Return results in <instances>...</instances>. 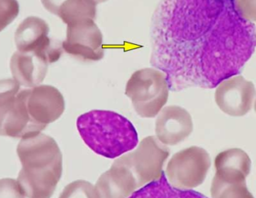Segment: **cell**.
<instances>
[{
    "instance_id": "1",
    "label": "cell",
    "mask_w": 256,
    "mask_h": 198,
    "mask_svg": "<svg viewBox=\"0 0 256 198\" xmlns=\"http://www.w3.org/2000/svg\"><path fill=\"white\" fill-rule=\"evenodd\" d=\"M16 154L22 165L18 178L28 198H51L62 175V154L50 136L38 133L21 139Z\"/></svg>"
},
{
    "instance_id": "2",
    "label": "cell",
    "mask_w": 256,
    "mask_h": 198,
    "mask_svg": "<svg viewBox=\"0 0 256 198\" xmlns=\"http://www.w3.org/2000/svg\"><path fill=\"white\" fill-rule=\"evenodd\" d=\"M76 127L84 143L105 158H118L138 144L134 124L112 111L92 110L82 114L78 118Z\"/></svg>"
},
{
    "instance_id": "3",
    "label": "cell",
    "mask_w": 256,
    "mask_h": 198,
    "mask_svg": "<svg viewBox=\"0 0 256 198\" xmlns=\"http://www.w3.org/2000/svg\"><path fill=\"white\" fill-rule=\"evenodd\" d=\"M170 86L166 75L148 67L132 73L126 84V94L142 118L156 117L168 101Z\"/></svg>"
},
{
    "instance_id": "4",
    "label": "cell",
    "mask_w": 256,
    "mask_h": 198,
    "mask_svg": "<svg viewBox=\"0 0 256 198\" xmlns=\"http://www.w3.org/2000/svg\"><path fill=\"white\" fill-rule=\"evenodd\" d=\"M170 149L156 136H148L140 142L134 151H130L116 160L128 166L138 183V188L159 179Z\"/></svg>"
},
{
    "instance_id": "5",
    "label": "cell",
    "mask_w": 256,
    "mask_h": 198,
    "mask_svg": "<svg viewBox=\"0 0 256 198\" xmlns=\"http://www.w3.org/2000/svg\"><path fill=\"white\" fill-rule=\"evenodd\" d=\"M210 168L208 153L194 146L174 154L167 164L165 175L173 187L192 190L204 183Z\"/></svg>"
},
{
    "instance_id": "6",
    "label": "cell",
    "mask_w": 256,
    "mask_h": 198,
    "mask_svg": "<svg viewBox=\"0 0 256 198\" xmlns=\"http://www.w3.org/2000/svg\"><path fill=\"white\" fill-rule=\"evenodd\" d=\"M48 22L38 16L26 18L15 32L14 40L18 51L32 52L48 64L56 62L62 55V43L48 36Z\"/></svg>"
},
{
    "instance_id": "7",
    "label": "cell",
    "mask_w": 256,
    "mask_h": 198,
    "mask_svg": "<svg viewBox=\"0 0 256 198\" xmlns=\"http://www.w3.org/2000/svg\"><path fill=\"white\" fill-rule=\"evenodd\" d=\"M62 49L66 53L81 61H100L105 54L103 34L94 19L68 25Z\"/></svg>"
},
{
    "instance_id": "8",
    "label": "cell",
    "mask_w": 256,
    "mask_h": 198,
    "mask_svg": "<svg viewBox=\"0 0 256 198\" xmlns=\"http://www.w3.org/2000/svg\"><path fill=\"white\" fill-rule=\"evenodd\" d=\"M24 91L28 117L40 132L62 115L66 109L64 97L55 87L38 85Z\"/></svg>"
},
{
    "instance_id": "9",
    "label": "cell",
    "mask_w": 256,
    "mask_h": 198,
    "mask_svg": "<svg viewBox=\"0 0 256 198\" xmlns=\"http://www.w3.org/2000/svg\"><path fill=\"white\" fill-rule=\"evenodd\" d=\"M256 96L254 84L243 76H236L219 84L215 92V101L224 113L242 117L251 110Z\"/></svg>"
},
{
    "instance_id": "10",
    "label": "cell",
    "mask_w": 256,
    "mask_h": 198,
    "mask_svg": "<svg viewBox=\"0 0 256 198\" xmlns=\"http://www.w3.org/2000/svg\"><path fill=\"white\" fill-rule=\"evenodd\" d=\"M38 133L40 130L28 117L24 90L14 97L0 100V136L24 139Z\"/></svg>"
},
{
    "instance_id": "11",
    "label": "cell",
    "mask_w": 256,
    "mask_h": 198,
    "mask_svg": "<svg viewBox=\"0 0 256 198\" xmlns=\"http://www.w3.org/2000/svg\"><path fill=\"white\" fill-rule=\"evenodd\" d=\"M155 121L156 138L166 146H174L188 139L194 130L190 114L178 106L162 108Z\"/></svg>"
},
{
    "instance_id": "12",
    "label": "cell",
    "mask_w": 256,
    "mask_h": 198,
    "mask_svg": "<svg viewBox=\"0 0 256 198\" xmlns=\"http://www.w3.org/2000/svg\"><path fill=\"white\" fill-rule=\"evenodd\" d=\"M94 186L100 198H129L140 189L130 169L117 160Z\"/></svg>"
},
{
    "instance_id": "13",
    "label": "cell",
    "mask_w": 256,
    "mask_h": 198,
    "mask_svg": "<svg viewBox=\"0 0 256 198\" xmlns=\"http://www.w3.org/2000/svg\"><path fill=\"white\" fill-rule=\"evenodd\" d=\"M48 63L32 52L18 51L12 55L10 68L20 85L34 88L40 85L48 73Z\"/></svg>"
},
{
    "instance_id": "14",
    "label": "cell",
    "mask_w": 256,
    "mask_h": 198,
    "mask_svg": "<svg viewBox=\"0 0 256 198\" xmlns=\"http://www.w3.org/2000/svg\"><path fill=\"white\" fill-rule=\"evenodd\" d=\"M214 165L216 175L224 178L246 179L250 173V159L238 148L227 150L218 154Z\"/></svg>"
},
{
    "instance_id": "15",
    "label": "cell",
    "mask_w": 256,
    "mask_h": 198,
    "mask_svg": "<svg viewBox=\"0 0 256 198\" xmlns=\"http://www.w3.org/2000/svg\"><path fill=\"white\" fill-rule=\"evenodd\" d=\"M129 198H208L198 192L182 190L170 184L165 172L159 179L138 189Z\"/></svg>"
},
{
    "instance_id": "16",
    "label": "cell",
    "mask_w": 256,
    "mask_h": 198,
    "mask_svg": "<svg viewBox=\"0 0 256 198\" xmlns=\"http://www.w3.org/2000/svg\"><path fill=\"white\" fill-rule=\"evenodd\" d=\"M58 17L66 25L86 19H96L97 4L92 0H68L60 9Z\"/></svg>"
},
{
    "instance_id": "17",
    "label": "cell",
    "mask_w": 256,
    "mask_h": 198,
    "mask_svg": "<svg viewBox=\"0 0 256 198\" xmlns=\"http://www.w3.org/2000/svg\"><path fill=\"white\" fill-rule=\"evenodd\" d=\"M212 198H254L246 180L222 179L215 175L210 189Z\"/></svg>"
},
{
    "instance_id": "18",
    "label": "cell",
    "mask_w": 256,
    "mask_h": 198,
    "mask_svg": "<svg viewBox=\"0 0 256 198\" xmlns=\"http://www.w3.org/2000/svg\"><path fill=\"white\" fill-rule=\"evenodd\" d=\"M58 198H100L96 186L86 181H76L64 187Z\"/></svg>"
},
{
    "instance_id": "19",
    "label": "cell",
    "mask_w": 256,
    "mask_h": 198,
    "mask_svg": "<svg viewBox=\"0 0 256 198\" xmlns=\"http://www.w3.org/2000/svg\"><path fill=\"white\" fill-rule=\"evenodd\" d=\"M19 12L18 0H0V31L14 20Z\"/></svg>"
},
{
    "instance_id": "20",
    "label": "cell",
    "mask_w": 256,
    "mask_h": 198,
    "mask_svg": "<svg viewBox=\"0 0 256 198\" xmlns=\"http://www.w3.org/2000/svg\"><path fill=\"white\" fill-rule=\"evenodd\" d=\"M18 181L10 178L0 180V198H25Z\"/></svg>"
},
{
    "instance_id": "21",
    "label": "cell",
    "mask_w": 256,
    "mask_h": 198,
    "mask_svg": "<svg viewBox=\"0 0 256 198\" xmlns=\"http://www.w3.org/2000/svg\"><path fill=\"white\" fill-rule=\"evenodd\" d=\"M236 5L244 19L256 21V0H236Z\"/></svg>"
},
{
    "instance_id": "22",
    "label": "cell",
    "mask_w": 256,
    "mask_h": 198,
    "mask_svg": "<svg viewBox=\"0 0 256 198\" xmlns=\"http://www.w3.org/2000/svg\"><path fill=\"white\" fill-rule=\"evenodd\" d=\"M40 1L46 10L58 16L60 9L68 0H40Z\"/></svg>"
},
{
    "instance_id": "23",
    "label": "cell",
    "mask_w": 256,
    "mask_h": 198,
    "mask_svg": "<svg viewBox=\"0 0 256 198\" xmlns=\"http://www.w3.org/2000/svg\"><path fill=\"white\" fill-rule=\"evenodd\" d=\"M96 4H100V3L105 2V1H108V0H92Z\"/></svg>"
},
{
    "instance_id": "24",
    "label": "cell",
    "mask_w": 256,
    "mask_h": 198,
    "mask_svg": "<svg viewBox=\"0 0 256 198\" xmlns=\"http://www.w3.org/2000/svg\"><path fill=\"white\" fill-rule=\"evenodd\" d=\"M255 110H256V103H255Z\"/></svg>"
}]
</instances>
